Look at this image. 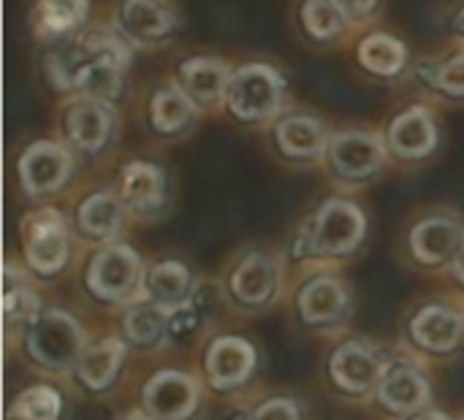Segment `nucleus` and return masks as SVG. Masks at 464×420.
I'll return each instance as SVG.
<instances>
[{
  "label": "nucleus",
  "instance_id": "nucleus-1",
  "mask_svg": "<svg viewBox=\"0 0 464 420\" xmlns=\"http://www.w3.org/2000/svg\"><path fill=\"white\" fill-rule=\"evenodd\" d=\"M133 54L101 14L79 35L35 46V73L54 98L90 95L128 109L136 90Z\"/></svg>",
  "mask_w": 464,
  "mask_h": 420
},
{
  "label": "nucleus",
  "instance_id": "nucleus-2",
  "mask_svg": "<svg viewBox=\"0 0 464 420\" xmlns=\"http://www.w3.org/2000/svg\"><path fill=\"white\" fill-rule=\"evenodd\" d=\"M294 100L288 68L269 54L247 52L234 57L220 117L239 130L261 133Z\"/></svg>",
  "mask_w": 464,
  "mask_h": 420
},
{
  "label": "nucleus",
  "instance_id": "nucleus-3",
  "mask_svg": "<svg viewBox=\"0 0 464 420\" xmlns=\"http://www.w3.org/2000/svg\"><path fill=\"white\" fill-rule=\"evenodd\" d=\"M125 130V106L90 98V95H65L52 103V136L76 158L82 166L106 163Z\"/></svg>",
  "mask_w": 464,
  "mask_h": 420
},
{
  "label": "nucleus",
  "instance_id": "nucleus-4",
  "mask_svg": "<svg viewBox=\"0 0 464 420\" xmlns=\"http://www.w3.org/2000/svg\"><path fill=\"white\" fill-rule=\"evenodd\" d=\"M370 220L351 196H326L318 201L291 236L288 255L296 263L348 261L367 242Z\"/></svg>",
  "mask_w": 464,
  "mask_h": 420
},
{
  "label": "nucleus",
  "instance_id": "nucleus-5",
  "mask_svg": "<svg viewBox=\"0 0 464 420\" xmlns=\"http://www.w3.org/2000/svg\"><path fill=\"white\" fill-rule=\"evenodd\" d=\"M389 160L397 168H419L432 163L446 147L443 109L413 90H402L378 122Z\"/></svg>",
  "mask_w": 464,
  "mask_h": 420
},
{
  "label": "nucleus",
  "instance_id": "nucleus-6",
  "mask_svg": "<svg viewBox=\"0 0 464 420\" xmlns=\"http://www.w3.org/2000/svg\"><path fill=\"white\" fill-rule=\"evenodd\" d=\"M128 109L136 128L152 144L163 147L188 141L204 119V114L185 98V92L169 73H155L139 81Z\"/></svg>",
  "mask_w": 464,
  "mask_h": 420
},
{
  "label": "nucleus",
  "instance_id": "nucleus-7",
  "mask_svg": "<svg viewBox=\"0 0 464 420\" xmlns=\"http://www.w3.org/2000/svg\"><path fill=\"white\" fill-rule=\"evenodd\" d=\"M321 168L343 190H362L381 182L389 174L392 160L378 125L370 122L334 125Z\"/></svg>",
  "mask_w": 464,
  "mask_h": 420
},
{
  "label": "nucleus",
  "instance_id": "nucleus-8",
  "mask_svg": "<svg viewBox=\"0 0 464 420\" xmlns=\"http://www.w3.org/2000/svg\"><path fill=\"white\" fill-rule=\"evenodd\" d=\"M416 52L419 49L400 27L383 22L356 33L345 49V60L353 76L364 84L381 90H405L411 81Z\"/></svg>",
  "mask_w": 464,
  "mask_h": 420
},
{
  "label": "nucleus",
  "instance_id": "nucleus-9",
  "mask_svg": "<svg viewBox=\"0 0 464 420\" xmlns=\"http://www.w3.org/2000/svg\"><path fill=\"white\" fill-rule=\"evenodd\" d=\"M103 19L136 54L177 49L185 14L177 0H106Z\"/></svg>",
  "mask_w": 464,
  "mask_h": 420
},
{
  "label": "nucleus",
  "instance_id": "nucleus-10",
  "mask_svg": "<svg viewBox=\"0 0 464 420\" xmlns=\"http://www.w3.org/2000/svg\"><path fill=\"white\" fill-rule=\"evenodd\" d=\"M332 128L321 109L294 100L261 130V141L266 152L288 168H321Z\"/></svg>",
  "mask_w": 464,
  "mask_h": 420
},
{
  "label": "nucleus",
  "instance_id": "nucleus-11",
  "mask_svg": "<svg viewBox=\"0 0 464 420\" xmlns=\"http://www.w3.org/2000/svg\"><path fill=\"white\" fill-rule=\"evenodd\" d=\"M234 57L204 49V46H179L171 54L169 76L177 81V87L185 92V98L204 114V117H220L226 103V90L231 79Z\"/></svg>",
  "mask_w": 464,
  "mask_h": 420
},
{
  "label": "nucleus",
  "instance_id": "nucleus-12",
  "mask_svg": "<svg viewBox=\"0 0 464 420\" xmlns=\"http://www.w3.org/2000/svg\"><path fill=\"white\" fill-rule=\"evenodd\" d=\"M14 168H16V185L22 196L30 198L33 204L46 206L52 198L63 196L71 187V182L76 179L79 163L49 133V136H35L24 141L16 152Z\"/></svg>",
  "mask_w": 464,
  "mask_h": 420
},
{
  "label": "nucleus",
  "instance_id": "nucleus-13",
  "mask_svg": "<svg viewBox=\"0 0 464 420\" xmlns=\"http://www.w3.org/2000/svg\"><path fill=\"white\" fill-rule=\"evenodd\" d=\"M111 185L130 220H158L174 196L169 166L155 155H128L117 163Z\"/></svg>",
  "mask_w": 464,
  "mask_h": 420
},
{
  "label": "nucleus",
  "instance_id": "nucleus-14",
  "mask_svg": "<svg viewBox=\"0 0 464 420\" xmlns=\"http://www.w3.org/2000/svg\"><path fill=\"white\" fill-rule=\"evenodd\" d=\"M19 234L22 258L30 272H35L38 277H54L68 266L76 234L63 209L46 204L27 212L19 225Z\"/></svg>",
  "mask_w": 464,
  "mask_h": 420
},
{
  "label": "nucleus",
  "instance_id": "nucleus-15",
  "mask_svg": "<svg viewBox=\"0 0 464 420\" xmlns=\"http://www.w3.org/2000/svg\"><path fill=\"white\" fill-rule=\"evenodd\" d=\"M405 90L424 95L427 100L446 109H464V49L443 38L430 49L416 52L411 81Z\"/></svg>",
  "mask_w": 464,
  "mask_h": 420
},
{
  "label": "nucleus",
  "instance_id": "nucleus-16",
  "mask_svg": "<svg viewBox=\"0 0 464 420\" xmlns=\"http://www.w3.org/2000/svg\"><path fill=\"white\" fill-rule=\"evenodd\" d=\"M288 27L296 43L313 54L345 52L356 35L337 0H291Z\"/></svg>",
  "mask_w": 464,
  "mask_h": 420
},
{
  "label": "nucleus",
  "instance_id": "nucleus-17",
  "mask_svg": "<svg viewBox=\"0 0 464 420\" xmlns=\"http://www.w3.org/2000/svg\"><path fill=\"white\" fill-rule=\"evenodd\" d=\"M84 282L95 299L106 304H125L141 291L144 282L141 258L125 242L98 244L87 261Z\"/></svg>",
  "mask_w": 464,
  "mask_h": 420
},
{
  "label": "nucleus",
  "instance_id": "nucleus-18",
  "mask_svg": "<svg viewBox=\"0 0 464 420\" xmlns=\"http://www.w3.org/2000/svg\"><path fill=\"white\" fill-rule=\"evenodd\" d=\"M405 247L419 266L449 269L464 250V217L454 209H430L405 231Z\"/></svg>",
  "mask_w": 464,
  "mask_h": 420
},
{
  "label": "nucleus",
  "instance_id": "nucleus-19",
  "mask_svg": "<svg viewBox=\"0 0 464 420\" xmlns=\"http://www.w3.org/2000/svg\"><path fill=\"white\" fill-rule=\"evenodd\" d=\"M84 350V331L65 312L49 310L30 323L27 353L33 356L35 364L46 367L49 372H65L79 367Z\"/></svg>",
  "mask_w": 464,
  "mask_h": 420
},
{
  "label": "nucleus",
  "instance_id": "nucleus-20",
  "mask_svg": "<svg viewBox=\"0 0 464 420\" xmlns=\"http://www.w3.org/2000/svg\"><path fill=\"white\" fill-rule=\"evenodd\" d=\"M71 225L73 234L90 244H111L120 242V236L125 234V225L130 223V215L122 204V198L117 196L114 185H98L84 190L73 209H71Z\"/></svg>",
  "mask_w": 464,
  "mask_h": 420
},
{
  "label": "nucleus",
  "instance_id": "nucleus-21",
  "mask_svg": "<svg viewBox=\"0 0 464 420\" xmlns=\"http://www.w3.org/2000/svg\"><path fill=\"white\" fill-rule=\"evenodd\" d=\"M101 14V0H30L27 27L35 46H49L79 35Z\"/></svg>",
  "mask_w": 464,
  "mask_h": 420
},
{
  "label": "nucleus",
  "instance_id": "nucleus-22",
  "mask_svg": "<svg viewBox=\"0 0 464 420\" xmlns=\"http://www.w3.org/2000/svg\"><path fill=\"white\" fill-rule=\"evenodd\" d=\"M280 261L264 247H247L228 272V291L245 307H266L280 291Z\"/></svg>",
  "mask_w": 464,
  "mask_h": 420
},
{
  "label": "nucleus",
  "instance_id": "nucleus-23",
  "mask_svg": "<svg viewBox=\"0 0 464 420\" xmlns=\"http://www.w3.org/2000/svg\"><path fill=\"white\" fill-rule=\"evenodd\" d=\"M296 307L304 323L310 326H334L340 323L348 310H351V293L345 288V282L334 274H315L310 277L299 296H296Z\"/></svg>",
  "mask_w": 464,
  "mask_h": 420
},
{
  "label": "nucleus",
  "instance_id": "nucleus-24",
  "mask_svg": "<svg viewBox=\"0 0 464 420\" xmlns=\"http://www.w3.org/2000/svg\"><path fill=\"white\" fill-rule=\"evenodd\" d=\"M196 405L198 388L182 372H160L144 388V410L155 420H188Z\"/></svg>",
  "mask_w": 464,
  "mask_h": 420
},
{
  "label": "nucleus",
  "instance_id": "nucleus-25",
  "mask_svg": "<svg viewBox=\"0 0 464 420\" xmlns=\"http://www.w3.org/2000/svg\"><path fill=\"white\" fill-rule=\"evenodd\" d=\"M332 375L343 391L364 394V391H372L383 380L386 369L372 348L362 342H345L332 356Z\"/></svg>",
  "mask_w": 464,
  "mask_h": 420
},
{
  "label": "nucleus",
  "instance_id": "nucleus-26",
  "mask_svg": "<svg viewBox=\"0 0 464 420\" xmlns=\"http://www.w3.org/2000/svg\"><path fill=\"white\" fill-rule=\"evenodd\" d=\"M196 291L193 274L182 261H158L144 269V282H141V296L152 304H160L166 310H177L190 301Z\"/></svg>",
  "mask_w": 464,
  "mask_h": 420
},
{
  "label": "nucleus",
  "instance_id": "nucleus-27",
  "mask_svg": "<svg viewBox=\"0 0 464 420\" xmlns=\"http://www.w3.org/2000/svg\"><path fill=\"white\" fill-rule=\"evenodd\" d=\"M256 367V350L239 337H223L212 342L207 353V375L209 383L220 391H231L242 386Z\"/></svg>",
  "mask_w": 464,
  "mask_h": 420
},
{
  "label": "nucleus",
  "instance_id": "nucleus-28",
  "mask_svg": "<svg viewBox=\"0 0 464 420\" xmlns=\"http://www.w3.org/2000/svg\"><path fill=\"white\" fill-rule=\"evenodd\" d=\"M381 405L397 415H413L430 405V383L411 364H394L381 380Z\"/></svg>",
  "mask_w": 464,
  "mask_h": 420
},
{
  "label": "nucleus",
  "instance_id": "nucleus-29",
  "mask_svg": "<svg viewBox=\"0 0 464 420\" xmlns=\"http://www.w3.org/2000/svg\"><path fill=\"white\" fill-rule=\"evenodd\" d=\"M411 334L416 345H421L430 353H449L462 342L464 320L457 315V310L443 304L424 307L411 326Z\"/></svg>",
  "mask_w": 464,
  "mask_h": 420
},
{
  "label": "nucleus",
  "instance_id": "nucleus-30",
  "mask_svg": "<svg viewBox=\"0 0 464 420\" xmlns=\"http://www.w3.org/2000/svg\"><path fill=\"white\" fill-rule=\"evenodd\" d=\"M125 361V348L117 339H101L92 348L84 350L76 372H79V383L90 391H103L114 383L120 367Z\"/></svg>",
  "mask_w": 464,
  "mask_h": 420
},
{
  "label": "nucleus",
  "instance_id": "nucleus-31",
  "mask_svg": "<svg viewBox=\"0 0 464 420\" xmlns=\"http://www.w3.org/2000/svg\"><path fill=\"white\" fill-rule=\"evenodd\" d=\"M169 315L171 310L152 304V301H136L130 304L128 315H125V334L136 348H155L163 342V337L169 334Z\"/></svg>",
  "mask_w": 464,
  "mask_h": 420
},
{
  "label": "nucleus",
  "instance_id": "nucleus-32",
  "mask_svg": "<svg viewBox=\"0 0 464 420\" xmlns=\"http://www.w3.org/2000/svg\"><path fill=\"white\" fill-rule=\"evenodd\" d=\"M5 323L22 326V323H33L41 315V304L38 296L27 288L22 269H14L11 263H5Z\"/></svg>",
  "mask_w": 464,
  "mask_h": 420
},
{
  "label": "nucleus",
  "instance_id": "nucleus-33",
  "mask_svg": "<svg viewBox=\"0 0 464 420\" xmlns=\"http://www.w3.org/2000/svg\"><path fill=\"white\" fill-rule=\"evenodd\" d=\"M60 410H63L60 396L46 386H35L16 396L11 415L16 420H60Z\"/></svg>",
  "mask_w": 464,
  "mask_h": 420
},
{
  "label": "nucleus",
  "instance_id": "nucleus-34",
  "mask_svg": "<svg viewBox=\"0 0 464 420\" xmlns=\"http://www.w3.org/2000/svg\"><path fill=\"white\" fill-rule=\"evenodd\" d=\"M348 22L353 24L356 33L370 30L375 24H383L389 16V3L392 0H337Z\"/></svg>",
  "mask_w": 464,
  "mask_h": 420
},
{
  "label": "nucleus",
  "instance_id": "nucleus-35",
  "mask_svg": "<svg viewBox=\"0 0 464 420\" xmlns=\"http://www.w3.org/2000/svg\"><path fill=\"white\" fill-rule=\"evenodd\" d=\"M443 30L446 38L464 49V0H451L443 11Z\"/></svg>",
  "mask_w": 464,
  "mask_h": 420
},
{
  "label": "nucleus",
  "instance_id": "nucleus-36",
  "mask_svg": "<svg viewBox=\"0 0 464 420\" xmlns=\"http://www.w3.org/2000/svg\"><path fill=\"white\" fill-rule=\"evenodd\" d=\"M253 420H299V407L291 399H272L253 413Z\"/></svg>",
  "mask_w": 464,
  "mask_h": 420
},
{
  "label": "nucleus",
  "instance_id": "nucleus-37",
  "mask_svg": "<svg viewBox=\"0 0 464 420\" xmlns=\"http://www.w3.org/2000/svg\"><path fill=\"white\" fill-rule=\"evenodd\" d=\"M449 272H451V277H454V280H457V282L464 288V250L457 255V258H454V263L449 266Z\"/></svg>",
  "mask_w": 464,
  "mask_h": 420
},
{
  "label": "nucleus",
  "instance_id": "nucleus-38",
  "mask_svg": "<svg viewBox=\"0 0 464 420\" xmlns=\"http://www.w3.org/2000/svg\"><path fill=\"white\" fill-rule=\"evenodd\" d=\"M413 420H451V418H449V415H443V413H435V410H432V413H421V415H416Z\"/></svg>",
  "mask_w": 464,
  "mask_h": 420
},
{
  "label": "nucleus",
  "instance_id": "nucleus-39",
  "mask_svg": "<svg viewBox=\"0 0 464 420\" xmlns=\"http://www.w3.org/2000/svg\"><path fill=\"white\" fill-rule=\"evenodd\" d=\"M125 420H155V418H147V415H128Z\"/></svg>",
  "mask_w": 464,
  "mask_h": 420
}]
</instances>
